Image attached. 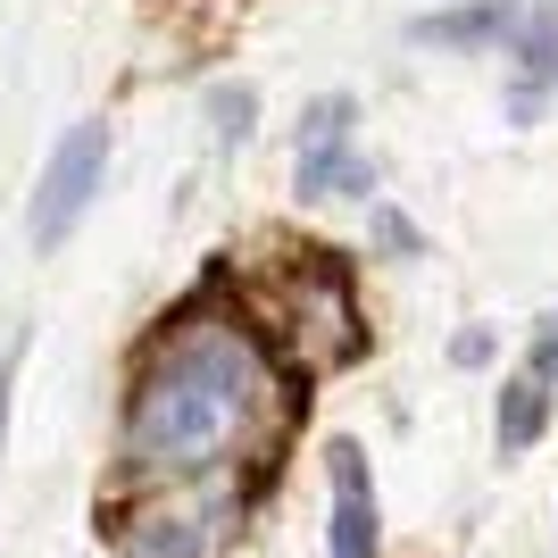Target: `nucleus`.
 <instances>
[{
	"mask_svg": "<svg viewBox=\"0 0 558 558\" xmlns=\"http://www.w3.org/2000/svg\"><path fill=\"white\" fill-rule=\"evenodd\" d=\"M450 367H492V326H466L450 342Z\"/></svg>",
	"mask_w": 558,
	"mask_h": 558,
	"instance_id": "nucleus-12",
	"label": "nucleus"
},
{
	"mask_svg": "<svg viewBox=\"0 0 558 558\" xmlns=\"http://www.w3.org/2000/svg\"><path fill=\"white\" fill-rule=\"evenodd\" d=\"M525 375H542V384L558 392V308L534 317V333H525Z\"/></svg>",
	"mask_w": 558,
	"mask_h": 558,
	"instance_id": "nucleus-10",
	"label": "nucleus"
},
{
	"mask_svg": "<svg viewBox=\"0 0 558 558\" xmlns=\"http://www.w3.org/2000/svg\"><path fill=\"white\" fill-rule=\"evenodd\" d=\"M500 59H509V75H525V84H558V0H525V17H517V34L500 43Z\"/></svg>",
	"mask_w": 558,
	"mask_h": 558,
	"instance_id": "nucleus-8",
	"label": "nucleus"
},
{
	"mask_svg": "<svg viewBox=\"0 0 558 558\" xmlns=\"http://www.w3.org/2000/svg\"><path fill=\"white\" fill-rule=\"evenodd\" d=\"M525 17V0H466V9H425L409 17V43L425 50H500Z\"/></svg>",
	"mask_w": 558,
	"mask_h": 558,
	"instance_id": "nucleus-6",
	"label": "nucleus"
},
{
	"mask_svg": "<svg viewBox=\"0 0 558 558\" xmlns=\"http://www.w3.org/2000/svg\"><path fill=\"white\" fill-rule=\"evenodd\" d=\"M167 500L142 509V525H125V550L134 558H217L233 534L242 500L226 492V475H201V484H159Z\"/></svg>",
	"mask_w": 558,
	"mask_h": 558,
	"instance_id": "nucleus-4",
	"label": "nucleus"
},
{
	"mask_svg": "<svg viewBox=\"0 0 558 558\" xmlns=\"http://www.w3.org/2000/svg\"><path fill=\"white\" fill-rule=\"evenodd\" d=\"M100 184H109V125L84 117V125L59 134V150H50L43 175H34V201H25V233H34V251H59V242L84 226V209L100 201Z\"/></svg>",
	"mask_w": 558,
	"mask_h": 558,
	"instance_id": "nucleus-3",
	"label": "nucleus"
},
{
	"mask_svg": "<svg viewBox=\"0 0 558 558\" xmlns=\"http://www.w3.org/2000/svg\"><path fill=\"white\" fill-rule=\"evenodd\" d=\"M375 159L359 150V100L350 93H317L301 109V134H292V192L301 201H367L375 209Z\"/></svg>",
	"mask_w": 558,
	"mask_h": 558,
	"instance_id": "nucleus-2",
	"label": "nucleus"
},
{
	"mask_svg": "<svg viewBox=\"0 0 558 558\" xmlns=\"http://www.w3.org/2000/svg\"><path fill=\"white\" fill-rule=\"evenodd\" d=\"M9 375H17V350H0V434H9Z\"/></svg>",
	"mask_w": 558,
	"mask_h": 558,
	"instance_id": "nucleus-14",
	"label": "nucleus"
},
{
	"mask_svg": "<svg viewBox=\"0 0 558 558\" xmlns=\"http://www.w3.org/2000/svg\"><path fill=\"white\" fill-rule=\"evenodd\" d=\"M209 134H217V150H242V142L258 134V93L251 84H209Z\"/></svg>",
	"mask_w": 558,
	"mask_h": 558,
	"instance_id": "nucleus-9",
	"label": "nucleus"
},
{
	"mask_svg": "<svg viewBox=\"0 0 558 558\" xmlns=\"http://www.w3.org/2000/svg\"><path fill=\"white\" fill-rule=\"evenodd\" d=\"M542 100H550V84H525V75H509V125H534Z\"/></svg>",
	"mask_w": 558,
	"mask_h": 558,
	"instance_id": "nucleus-11",
	"label": "nucleus"
},
{
	"mask_svg": "<svg viewBox=\"0 0 558 558\" xmlns=\"http://www.w3.org/2000/svg\"><path fill=\"white\" fill-rule=\"evenodd\" d=\"M542 425H550V384L525 367L500 375V392H492V442H500V459H525L542 442Z\"/></svg>",
	"mask_w": 558,
	"mask_h": 558,
	"instance_id": "nucleus-7",
	"label": "nucleus"
},
{
	"mask_svg": "<svg viewBox=\"0 0 558 558\" xmlns=\"http://www.w3.org/2000/svg\"><path fill=\"white\" fill-rule=\"evenodd\" d=\"M326 484H333L326 550H333V558H375V550H384V509H375L367 450H359V442H326Z\"/></svg>",
	"mask_w": 558,
	"mask_h": 558,
	"instance_id": "nucleus-5",
	"label": "nucleus"
},
{
	"mask_svg": "<svg viewBox=\"0 0 558 558\" xmlns=\"http://www.w3.org/2000/svg\"><path fill=\"white\" fill-rule=\"evenodd\" d=\"M375 242H384V251H417V226L400 209H375Z\"/></svg>",
	"mask_w": 558,
	"mask_h": 558,
	"instance_id": "nucleus-13",
	"label": "nucleus"
},
{
	"mask_svg": "<svg viewBox=\"0 0 558 558\" xmlns=\"http://www.w3.org/2000/svg\"><path fill=\"white\" fill-rule=\"evenodd\" d=\"M292 417V375L267 350V333L226 301H184L159 317L125 384V434L117 459L142 484H201L267 450Z\"/></svg>",
	"mask_w": 558,
	"mask_h": 558,
	"instance_id": "nucleus-1",
	"label": "nucleus"
}]
</instances>
